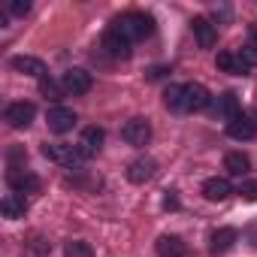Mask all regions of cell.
<instances>
[{
	"label": "cell",
	"instance_id": "13",
	"mask_svg": "<svg viewBox=\"0 0 257 257\" xmlns=\"http://www.w3.org/2000/svg\"><path fill=\"white\" fill-rule=\"evenodd\" d=\"M230 194H233V185H230L224 176H212V179L203 182V197H206L209 203H221V200H227Z\"/></svg>",
	"mask_w": 257,
	"mask_h": 257
},
{
	"label": "cell",
	"instance_id": "15",
	"mask_svg": "<svg viewBox=\"0 0 257 257\" xmlns=\"http://www.w3.org/2000/svg\"><path fill=\"white\" fill-rule=\"evenodd\" d=\"M100 149H103V131H100V127H85L82 137H79V152H82V158L88 161V158H94Z\"/></svg>",
	"mask_w": 257,
	"mask_h": 257
},
{
	"label": "cell",
	"instance_id": "29",
	"mask_svg": "<svg viewBox=\"0 0 257 257\" xmlns=\"http://www.w3.org/2000/svg\"><path fill=\"white\" fill-rule=\"evenodd\" d=\"M164 209H179V197H176V191H167V197H164Z\"/></svg>",
	"mask_w": 257,
	"mask_h": 257
},
{
	"label": "cell",
	"instance_id": "16",
	"mask_svg": "<svg viewBox=\"0 0 257 257\" xmlns=\"http://www.w3.org/2000/svg\"><path fill=\"white\" fill-rule=\"evenodd\" d=\"M191 31H194V37H197L200 49H212V46L218 43V28H215L209 19H194V22H191Z\"/></svg>",
	"mask_w": 257,
	"mask_h": 257
},
{
	"label": "cell",
	"instance_id": "6",
	"mask_svg": "<svg viewBox=\"0 0 257 257\" xmlns=\"http://www.w3.org/2000/svg\"><path fill=\"white\" fill-rule=\"evenodd\" d=\"M100 49L112 58V61H124V58H131V40H124L115 28H109L100 40Z\"/></svg>",
	"mask_w": 257,
	"mask_h": 257
},
{
	"label": "cell",
	"instance_id": "11",
	"mask_svg": "<svg viewBox=\"0 0 257 257\" xmlns=\"http://www.w3.org/2000/svg\"><path fill=\"white\" fill-rule=\"evenodd\" d=\"M218 70L221 73H230V76H248V64H245V58H242V52H221L218 55Z\"/></svg>",
	"mask_w": 257,
	"mask_h": 257
},
{
	"label": "cell",
	"instance_id": "1",
	"mask_svg": "<svg viewBox=\"0 0 257 257\" xmlns=\"http://www.w3.org/2000/svg\"><path fill=\"white\" fill-rule=\"evenodd\" d=\"M112 28L124 37V40H146L152 31H155V25H152V19L149 16H143V13H124V16H118L115 22H112Z\"/></svg>",
	"mask_w": 257,
	"mask_h": 257
},
{
	"label": "cell",
	"instance_id": "17",
	"mask_svg": "<svg viewBox=\"0 0 257 257\" xmlns=\"http://www.w3.org/2000/svg\"><path fill=\"white\" fill-rule=\"evenodd\" d=\"M13 70H19V73H25V76H34V79H40V82L49 76L46 64H43L40 58H31V55H19V58H13Z\"/></svg>",
	"mask_w": 257,
	"mask_h": 257
},
{
	"label": "cell",
	"instance_id": "8",
	"mask_svg": "<svg viewBox=\"0 0 257 257\" xmlns=\"http://www.w3.org/2000/svg\"><path fill=\"white\" fill-rule=\"evenodd\" d=\"M212 94H209V88L206 85H200V82H188L185 85V106H188V112H203V109H209L212 106Z\"/></svg>",
	"mask_w": 257,
	"mask_h": 257
},
{
	"label": "cell",
	"instance_id": "27",
	"mask_svg": "<svg viewBox=\"0 0 257 257\" xmlns=\"http://www.w3.org/2000/svg\"><path fill=\"white\" fill-rule=\"evenodd\" d=\"M7 10H10L13 16H28V13H31V4H28V0H10Z\"/></svg>",
	"mask_w": 257,
	"mask_h": 257
},
{
	"label": "cell",
	"instance_id": "9",
	"mask_svg": "<svg viewBox=\"0 0 257 257\" xmlns=\"http://www.w3.org/2000/svg\"><path fill=\"white\" fill-rule=\"evenodd\" d=\"M46 121H49V131L52 134H67V131H73L76 127V112L73 109H67V106H52L49 109V115H46Z\"/></svg>",
	"mask_w": 257,
	"mask_h": 257
},
{
	"label": "cell",
	"instance_id": "19",
	"mask_svg": "<svg viewBox=\"0 0 257 257\" xmlns=\"http://www.w3.org/2000/svg\"><path fill=\"white\" fill-rule=\"evenodd\" d=\"M0 212H4L7 221H19V218H25V212H28V200H25L22 194H7L4 200H0Z\"/></svg>",
	"mask_w": 257,
	"mask_h": 257
},
{
	"label": "cell",
	"instance_id": "23",
	"mask_svg": "<svg viewBox=\"0 0 257 257\" xmlns=\"http://www.w3.org/2000/svg\"><path fill=\"white\" fill-rule=\"evenodd\" d=\"M40 91H43V97H46V100H61V94H67V91H64V85H61V82H55L52 76H46V79L40 82Z\"/></svg>",
	"mask_w": 257,
	"mask_h": 257
},
{
	"label": "cell",
	"instance_id": "22",
	"mask_svg": "<svg viewBox=\"0 0 257 257\" xmlns=\"http://www.w3.org/2000/svg\"><path fill=\"white\" fill-rule=\"evenodd\" d=\"M224 170H227L230 176H245V173L251 170V158L242 155V152H230V155L224 158Z\"/></svg>",
	"mask_w": 257,
	"mask_h": 257
},
{
	"label": "cell",
	"instance_id": "4",
	"mask_svg": "<svg viewBox=\"0 0 257 257\" xmlns=\"http://www.w3.org/2000/svg\"><path fill=\"white\" fill-rule=\"evenodd\" d=\"M7 185L13 188V194H37L40 191V179L31 173V170H25V167H13L10 173H7Z\"/></svg>",
	"mask_w": 257,
	"mask_h": 257
},
{
	"label": "cell",
	"instance_id": "3",
	"mask_svg": "<svg viewBox=\"0 0 257 257\" xmlns=\"http://www.w3.org/2000/svg\"><path fill=\"white\" fill-rule=\"evenodd\" d=\"M121 140L127 143V146H149V140H152V124H149V118H131L124 127H121Z\"/></svg>",
	"mask_w": 257,
	"mask_h": 257
},
{
	"label": "cell",
	"instance_id": "20",
	"mask_svg": "<svg viewBox=\"0 0 257 257\" xmlns=\"http://www.w3.org/2000/svg\"><path fill=\"white\" fill-rule=\"evenodd\" d=\"M155 248H158V257H185L188 254V245L179 236H161Z\"/></svg>",
	"mask_w": 257,
	"mask_h": 257
},
{
	"label": "cell",
	"instance_id": "10",
	"mask_svg": "<svg viewBox=\"0 0 257 257\" xmlns=\"http://www.w3.org/2000/svg\"><path fill=\"white\" fill-rule=\"evenodd\" d=\"M236 242H239V230H236V227H218V230L209 236V251H212V254H227Z\"/></svg>",
	"mask_w": 257,
	"mask_h": 257
},
{
	"label": "cell",
	"instance_id": "5",
	"mask_svg": "<svg viewBox=\"0 0 257 257\" xmlns=\"http://www.w3.org/2000/svg\"><path fill=\"white\" fill-rule=\"evenodd\" d=\"M34 115H37V106H34V103H25V100L10 103V106L4 109V121H7L10 127H16V131H22V127H31Z\"/></svg>",
	"mask_w": 257,
	"mask_h": 257
},
{
	"label": "cell",
	"instance_id": "14",
	"mask_svg": "<svg viewBox=\"0 0 257 257\" xmlns=\"http://www.w3.org/2000/svg\"><path fill=\"white\" fill-rule=\"evenodd\" d=\"M227 134H230V140L245 143V140H254L257 137V124L248 115H236L233 121H227Z\"/></svg>",
	"mask_w": 257,
	"mask_h": 257
},
{
	"label": "cell",
	"instance_id": "18",
	"mask_svg": "<svg viewBox=\"0 0 257 257\" xmlns=\"http://www.w3.org/2000/svg\"><path fill=\"white\" fill-rule=\"evenodd\" d=\"M155 170H158V164L152 158H137L131 167H127V179H131L134 185H143V182H149L155 176Z\"/></svg>",
	"mask_w": 257,
	"mask_h": 257
},
{
	"label": "cell",
	"instance_id": "30",
	"mask_svg": "<svg viewBox=\"0 0 257 257\" xmlns=\"http://www.w3.org/2000/svg\"><path fill=\"white\" fill-rule=\"evenodd\" d=\"M245 236H248V242H251V245L257 248V224H251V227L245 230Z\"/></svg>",
	"mask_w": 257,
	"mask_h": 257
},
{
	"label": "cell",
	"instance_id": "26",
	"mask_svg": "<svg viewBox=\"0 0 257 257\" xmlns=\"http://www.w3.org/2000/svg\"><path fill=\"white\" fill-rule=\"evenodd\" d=\"M7 161H10V170H13L16 164H25V161H28V152H25V149H19V146H13V149L7 152Z\"/></svg>",
	"mask_w": 257,
	"mask_h": 257
},
{
	"label": "cell",
	"instance_id": "24",
	"mask_svg": "<svg viewBox=\"0 0 257 257\" xmlns=\"http://www.w3.org/2000/svg\"><path fill=\"white\" fill-rule=\"evenodd\" d=\"M64 257H94V248L88 242H82V239H73V242H67Z\"/></svg>",
	"mask_w": 257,
	"mask_h": 257
},
{
	"label": "cell",
	"instance_id": "31",
	"mask_svg": "<svg viewBox=\"0 0 257 257\" xmlns=\"http://www.w3.org/2000/svg\"><path fill=\"white\" fill-rule=\"evenodd\" d=\"M248 37H251V43H257V22L248 25Z\"/></svg>",
	"mask_w": 257,
	"mask_h": 257
},
{
	"label": "cell",
	"instance_id": "12",
	"mask_svg": "<svg viewBox=\"0 0 257 257\" xmlns=\"http://www.w3.org/2000/svg\"><path fill=\"white\" fill-rule=\"evenodd\" d=\"M212 112H215V115H221L224 121H233L236 115H242V109H239V97H236L233 91H224L221 97H215V100H212Z\"/></svg>",
	"mask_w": 257,
	"mask_h": 257
},
{
	"label": "cell",
	"instance_id": "7",
	"mask_svg": "<svg viewBox=\"0 0 257 257\" xmlns=\"http://www.w3.org/2000/svg\"><path fill=\"white\" fill-rule=\"evenodd\" d=\"M61 85H64V91H67V94L79 97V94H88V91H91L94 79H91V73H88V70L73 67V70H67V73L61 76Z\"/></svg>",
	"mask_w": 257,
	"mask_h": 257
},
{
	"label": "cell",
	"instance_id": "25",
	"mask_svg": "<svg viewBox=\"0 0 257 257\" xmlns=\"http://www.w3.org/2000/svg\"><path fill=\"white\" fill-rule=\"evenodd\" d=\"M236 194H239L242 200H248V203H257V179H248V182H242Z\"/></svg>",
	"mask_w": 257,
	"mask_h": 257
},
{
	"label": "cell",
	"instance_id": "21",
	"mask_svg": "<svg viewBox=\"0 0 257 257\" xmlns=\"http://www.w3.org/2000/svg\"><path fill=\"white\" fill-rule=\"evenodd\" d=\"M164 106L170 112H188V106H185V85H170L164 91Z\"/></svg>",
	"mask_w": 257,
	"mask_h": 257
},
{
	"label": "cell",
	"instance_id": "2",
	"mask_svg": "<svg viewBox=\"0 0 257 257\" xmlns=\"http://www.w3.org/2000/svg\"><path fill=\"white\" fill-rule=\"evenodd\" d=\"M43 158H49L52 164H61V167H73V170L85 161L79 146H67V143H46L43 146Z\"/></svg>",
	"mask_w": 257,
	"mask_h": 257
},
{
	"label": "cell",
	"instance_id": "28",
	"mask_svg": "<svg viewBox=\"0 0 257 257\" xmlns=\"http://www.w3.org/2000/svg\"><path fill=\"white\" fill-rule=\"evenodd\" d=\"M242 58H245L248 67H257V43H248V46L242 49Z\"/></svg>",
	"mask_w": 257,
	"mask_h": 257
}]
</instances>
